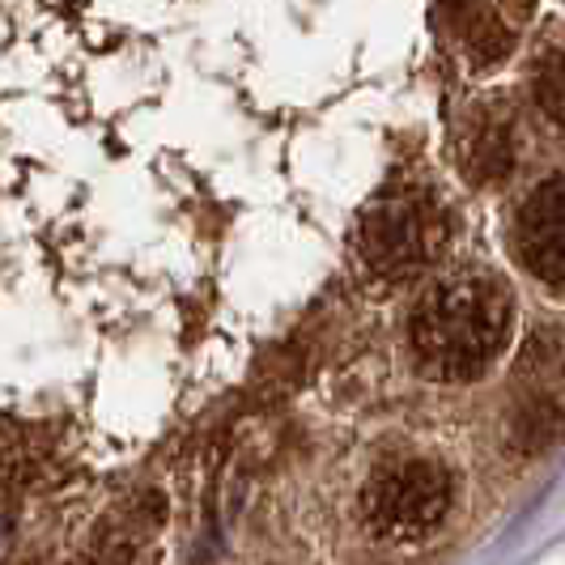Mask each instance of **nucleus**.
Masks as SVG:
<instances>
[{
	"mask_svg": "<svg viewBox=\"0 0 565 565\" xmlns=\"http://www.w3.org/2000/svg\"><path fill=\"white\" fill-rule=\"evenodd\" d=\"M514 323V298L502 277L463 273L434 285L417 302L408 337L429 379H477L502 353Z\"/></svg>",
	"mask_w": 565,
	"mask_h": 565,
	"instance_id": "1",
	"label": "nucleus"
},
{
	"mask_svg": "<svg viewBox=\"0 0 565 565\" xmlns=\"http://www.w3.org/2000/svg\"><path fill=\"white\" fill-rule=\"evenodd\" d=\"M451 498L455 481L438 459H399L370 477L362 493V519L370 536L404 544L429 536L447 519Z\"/></svg>",
	"mask_w": 565,
	"mask_h": 565,
	"instance_id": "2",
	"label": "nucleus"
},
{
	"mask_svg": "<svg viewBox=\"0 0 565 565\" xmlns=\"http://www.w3.org/2000/svg\"><path fill=\"white\" fill-rule=\"evenodd\" d=\"M358 247L370 268L383 277L422 273L447 247V213L438 209L434 196L413 192V188L387 192L362 213Z\"/></svg>",
	"mask_w": 565,
	"mask_h": 565,
	"instance_id": "3",
	"label": "nucleus"
},
{
	"mask_svg": "<svg viewBox=\"0 0 565 565\" xmlns=\"http://www.w3.org/2000/svg\"><path fill=\"white\" fill-rule=\"evenodd\" d=\"M514 252L527 273L540 281H565V174L544 179L532 196L523 200L514 222Z\"/></svg>",
	"mask_w": 565,
	"mask_h": 565,
	"instance_id": "4",
	"label": "nucleus"
},
{
	"mask_svg": "<svg viewBox=\"0 0 565 565\" xmlns=\"http://www.w3.org/2000/svg\"><path fill=\"white\" fill-rule=\"evenodd\" d=\"M565 438V392L557 387H540L532 396L514 404L507 422V443L514 455L532 459V455L553 451Z\"/></svg>",
	"mask_w": 565,
	"mask_h": 565,
	"instance_id": "5",
	"label": "nucleus"
},
{
	"mask_svg": "<svg viewBox=\"0 0 565 565\" xmlns=\"http://www.w3.org/2000/svg\"><path fill=\"white\" fill-rule=\"evenodd\" d=\"M463 170L472 174V183H498L514 170V137H510L507 111H493L484 103V111L463 132Z\"/></svg>",
	"mask_w": 565,
	"mask_h": 565,
	"instance_id": "6",
	"label": "nucleus"
},
{
	"mask_svg": "<svg viewBox=\"0 0 565 565\" xmlns=\"http://www.w3.org/2000/svg\"><path fill=\"white\" fill-rule=\"evenodd\" d=\"M562 370H565V337H562V328H540L536 337L527 340V349H523L519 379H532V383H553Z\"/></svg>",
	"mask_w": 565,
	"mask_h": 565,
	"instance_id": "7",
	"label": "nucleus"
},
{
	"mask_svg": "<svg viewBox=\"0 0 565 565\" xmlns=\"http://www.w3.org/2000/svg\"><path fill=\"white\" fill-rule=\"evenodd\" d=\"M536 103L553 124H565V43H553L540 60Z\"/></svg>",
	"mask_w": 565,
	"mask_h": 565,
	"instance_id": "8",
	"label": "nucleus"
},
{
	"mask_svg": "<svg viewBox=\"0 0 565 565\" xmlns=\"http://www.w3.org/2000/svg\"><path fill=\"white\" fill-rule=\"evenodd\" d=\"M463 43H468V52H472L477 64H498V60H507V52H510L507 26H502L493 13H477L468 34H463Z\"/></svg>",
	"mask_w": 565,
	"mask_h": 565,
	"instance_id": "9",
	"label": "nucleus"
},
{
	"mask_svg": "<svg viewBox=\"0 0 565 565\" xmlns=\"http://www.w3.org/2000/svg\"><path fill=\"white\" fill-rule=\"evenodd\" d=\"M498 4H502V13L510 22H527L536 13V0H498Z\"/></svg>",
	"mask_w": 565,
	"mask_h": 565,
	"instance_id": "10",
	"label": "nucleus"
},
{
	"mask_svg": "<svg viewBox=\"0 0 565 565\" xmlns=\"http://www.w3.org/2000/svg\"><path fill=\"white\" fill-rule=\"evenodd\" d=\"M447 4H463V0H447Z\"/></svg>",
	"mask_w": 565,
	"mask_h": 565,
	"instance_id": "11",
	"label": "nucleus"
}]
</instances>
